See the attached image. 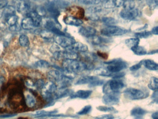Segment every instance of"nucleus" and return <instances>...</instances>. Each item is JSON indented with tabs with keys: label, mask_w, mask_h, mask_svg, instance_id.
Returning <instances> with one entry per match:
<instances>
[{
	"label": "nucleus",
	"mask_w": 158,
	"mask_h": 119,
	"mask_svg": "<svg viewBox=\"0 0 158 119\" xmlns=\"http://www.w3.org/2000/svg\"><path fill=\"white\" fill-rule=\"evenodd\" d=\"M64 72L70 74H77L86 70L93 69L94 66L90 63H87L77 60H64L62 62Z\"/></svg>",
	"instance_id": "f257e3e1"
},
{
	"label": "nucleus",
	"mask_w": 158,
	"mask_h": 119,
	"mask_svg": "<svg viewBox=\"0 0 158 119\" xmlns=\"http://www.w3.org/2000/svg\"><path fill=\"white\" fill-rule=\"evenodd\" d=\"M8 94V102L12 108L17 109L25 104V98L23 91L20 87H12Z\"/></svg>",
	"instance_id": "f03ea898"
},
{
	"label": "nucleus",
	"mask_w": 158,
	"mask_h": 119,
	"mask_svg": "<svg viewBox=\"0 0 158 119\" xmlns=\"http://www.w3.org/2000/svg\"><path fill=\"white\" fill-rule=\"evenodd\" d=\"M125 86L123 81L119 79H113L103 85L102 91L105 94L110 93H120V91Z\"/></svg>",
	"instance_id": "7ed1b4c3"
},
{
	"label": "nucleus",
	"mask_w": 158,
	"mask_h": 119,
	"mask_svg": "<svg viewBox=\"0 0 158 119\" xmlns=\"http://www.w3.org/2000/svg\"><path fill=\"white\" fill-rule=\"evenodd\" d=\"M104 63L107 65L106 69L112 74L120 72L127 67V63L121 59L112 60Z\"/></svg>",
	"instance_id": "20e7f679"
},
{
	"label": "nucleus",
	"mask_w": 158,
	"mask_h": 119,
	"mask_svg": "<svg viewBox=\"0 0 158 119\" xmlns=\"http://www.w3.org/2000/svg\"><path fill=\"white\" fill-rule=\"evenodd\" d=\"M127 31V30L124 28L114 25L107 26L106 28L102 29L101 33L104 36L111 37L123 35L126 34Z\"/></svg>",
	"instance_id": "39448f33"
},
{
	"label": "nucleus",
	"mask_w": 158,
	"mask_h": 119,
	"mask_svg": "<svg viewBox=\"0 0 158 119\" xmlns=\"http://www.w3.org/2000/svg\"><path fill=\"white\" fill-rule=\"evenodd\" d=\"M123 94L126 98L130 100H139L148 97L144 91L133 87L127 88L124 91Z\"/></svg>",
	"instance_id": "423d86ee"
},
{
	"label": "nucleus",
	"mask_w": 158,
	"mask_h": 119,
	"mask_svg": "<svg viewBox=\"0 0 158 119\" xmlns=\"http://www.w3.org/2000/svg\"><path fill=\"white\" fill-rule=\"evenodd\" d=\"M120 93H110L104 94L102 98L103 103L111 106L117 105L120 102Z\"/></svg>",
	"instance_id": "0eeeda50"
},
{
	"label": "nucleus",
	"mask_w": 158,
	"mask_h": 119,
	"mask_svg": "<svg viewBox=\"0 0 158 119\" xmlns=\"http://www.w3.org/2000/svg\"><path fill=\"white\" fill-rule=\"evenodd\" d=\"M139 14L138 9L136 7L123 8L120 13V16L126 20H134L137 18Z\"/></svg>",
	"instance_id": "6e6552de"
},
{
	"label": "nucleus",
	"mask_w": 158,
	"mask_h": 119,
	"mask_svg": "<svg viewBox=\"0 0 158 119\" xmlns=\"http://www.w3.org/2000/svg\"><path fill=\"white\" fill-rule=\"evenodd\" d=\"M55 42L59 46L66 48L74 43L76 41L73 38L64 35H57L55 38Z\"/></svg>",
	"instance_id": "1a4fd4ad"
},
{
	"label": "nucleus",
	"mask_w": 158,
	"mask_h": 119,
	"mask_svg": "<svg viewBox=\"0 0 158 119\" xmlns=\"http://www.w3.org/2000/svg\"><path fill=\"white\" fill-rule=\"evenodd\" d=\"M31 4L30 2L27 0H20L16 4L17 11L22 14H27L31 9Z\"/></svg>",
	"instance_id": "9d476101"
},
{
	"label": "nucleus",
	"mask_w": 158,
	"mask_h": 119,
	"mask_svg": "<svg viewBox=\"0 0 158 119\" xmlns=\"http://www.w3.org/2000/svg\"><path fill=\"white\" fill-rule=\"evenodd\" d=\"M66 50L73 51L76 53H84L87 52L88 50V47L86 45L80 42H75L72 45L67 48H65Z\"/></svg>",
	"instance_id": "9b49d317"
},
{
	"label": "nucleus",
	"mask_w": 158,
	"mask_h": 119,
	"mask_svg": "<svg viewBox=\"0 0 158 119\" xmlns=\"http://www.w3.org/2000/svg\"><path fill=\"white\" fill-rule=\"evenodd\" d=\"M30 94H27L25 96V102L27 107L29 108H33L36 105L37 100L35 98V92L30 89Z\"/></svg>",
	"instance_id": "f8f14e48"
},
{
	"label": "nucleus",
	"mask_w": 158,
	"mask_h": 119,
	"mask_svg": "<svg viewBox=\"0 0 158 119\" xmlns=\"http://www.w3.org/2000/svg\"><path fill=\"white\" fill-rule=\"evenodd\" d=\"M62 72L59 70H52L50 71L48 73V79L50 82H52L58 83L62 78L64 74Z\"/></svg>",
	"instance_id": "ddd939ff"
},
{
	"label": "nucleus",
	"mask_w": 158,
	"mask_h": 119,
	"mask_svg": "<svg viewBox=\"0 0 158 119\" xmlns=\"http://www.w3.org/2000/svg\"><path fill=\"white\" fill-rule=\"evenodd\" d=\"M96 29L90 26L82 27L79 30V33L82 36L87 38L96 35Z\"/></svg>",
	"instance_id": "4468645a"
},
{
	"label": "nucleus",
	"mask_w": 158,
	"mask_h": 119,
	"mask_svg": "<svg viewBox=\"0 0 158 119\" xmlns=\"http://www.w3.org/2000/svg\"><path fill=\"white\" fill-rule=\"evenodd\" d=\"M92 91L90 90H79L76 93H73L70 95L72 98H80L86 99L88 98L91 94Z\"/></svg>",
	"instance_id": "2eb2a0df"
},
{
	"label": "nucleus",
	"mask_w": 158,
	"mask_h": 119,
	"mask_svg": "<svg viewBox=\"0 0 158 119\" xmlns=\"http://www.w3.org/2000/svg\"><path fill=\"white\" fill-rule=\"evenodd\" d=\"M99 79L98 77L96 76H91V75H85L80 77L75 83V85H80L89 84L95 80Z\"/></svg>",
	"instance_id": "dca6fc26"
},
{
	"label": "nucleus",
	"mask_w": 158,
	"mask_h": 119,
	"mask_svg": "<svg viewBox=\"0 0 158 119\" xmlns=\"http://www.w3.org/2000/svg\"><path fill=\"white\" fill-rule=\"evenodd\" d=\"M64 21L67 25L76 26V27L81 26L83 23V21L81 20L72 16L66 17L64 19Z\"/></svg>",
	"instance_id": "f3484780"
},
{
	"label": "nucleus",
	"mask_w": 158,
	"mask_h": 119,
	"mask_svg": "<svg viewBox=\"0 0 158 119\" xmlns=\"http://www.w3.org/2000/svg\"><path fill=\"white\" fill-rule=\"evenodd\" d=\"M146 110L140 107H135L133 108L130 112V114L132 116L135 117V119H143V117L147 113Z\"/></svg>",
	"instance_id": "a211bd4d"
},
{
	"label": "nucleus",
	"mask_w": 158,
	"mask_h": 119,
	"mask_svg": "<svg viewBox=\"0 0 158 119\" xmlns=\"http://www.w3.org/2000/svg\"><path fill=\"white\" fill-rule=\"evenodd\" d=\"M78 53L70 50H65L62 51L61 58L64 60H77L79 58Z\"/></svg>",
	"instance_id": "6ab92c4d"
},
{
	"label": "nucleus",
	"mask_w": 158,
	"mask_h": 119,
	"mask_svg": "<svg viewBox=\"0 0 158 119\" xmlns=\"http://www.w3.org/2000/svg\"><path fill=\"white\" fill-rule=\"evenodd\" d=\"M143 65L148 69L151 71H157L158 65L156 62L152 60L148 59L143 60Z\"/></svg>",
	"instance_id": "aec40b11"
},
{
	"label": "nucleus",
	"mask_w": 158,
	"mask_h": 119,
	"mask_svg": "<svg viewBox=\"0 0 158 119\" xmlns=\"http://www.w3.org/2000/svg\"><path fill=\"white\" fill-rule=\"evenodd\" d=\"M22 27L26 30H30L34 28V25L33 20L31 18L27 17L23 20L22 22Z\"/></svg>",
	"instance_id": "412c9836"
},
{
	"label": "nucleus",
	"mask_w": 158,
	"mask_h": 119,
	"mask_svg": "<svg viewBox=\"0 0 158 119\" xmlns=\"http://www.w3.org/2000/svg\"><path fill=\"white\" fill-rule=\"evenodd\" d=\"M95 73L97 75H100L102 76H108V77H113L114 74L110 73L106 68H98L95 71Z\"/></svg>",
	"instance_id": "4be33fe9"
},
{
	"label": "nucleus",
	"mask_w": 158,
	"mask_h": 119,
	"mask_svg": "<svg viewBox=\"0 0 158 119\" xmlns=\"http://www.w3.org/2000/svg\"><path fill=\"white\" fill-rule=\"evenodd\" d=\"M88 42L89 43L93 45H99L101 44L102 43L104 42V39L101 38L98 36H96V35L88 38Z\"/></svg>",
	"instance_id": "5701e85b"
},
{
	"label": "nucleus",
	"mask_w": 158,
	"mask_h": 119,
	"mask_svg": "<svg viewBox=\"0 0 158 119\" xmlns=\"http://www.w3.org/2000/svg\"><path fill=\"white\" fill-rule=\"evenodd\" d=\"M148 87L151 90L154 91L158 90V79L157 77H152L150 78L148 84Z\"/></svg>",
	"instance_id": "b1692460"
},
{
	"label": "nucleus",
	"mask_w": 158,
	"mask_h": 119,
	"mask_svg": "<svg viewBox=\"0 0 158 119\" xmlns=\"http://www.w3.org/2000/svg\"><path fill=\"white\" fill-rule=\"evenodd\" d=\"M139 41H140L139 39L136 37L129 38L125 40V43L126 45L131 49L134 46L139 45Z\"/></svg>",
	"instance_id": "393cba45"
},
{
	"label": "nucleus",
	"mask_w": 158,
	"mask_h": 119,
	"mask_svg": "<svg viewBox=\"0 0 158 119\" xmlns=\"http://www.w3.org/2000/svg\"><path fill=\"white\" fill-rule=\"evenodd\" d=\"M133 53L137 55H144L147 54V51L144 47L140 46H137L131 48Z\"/></svg>",
	"instance_id": "a878e982"
},
{
	"label": "nucleus",
	"mask_w": 158,
	"mask_h": 119,
	"mask_svg": "<svg viewBox=\"0 0 158 119\" xmlns=\"http://www.w3.org/2000/svg\"><path fill=\"white\" fill-rule=\"evenodd\" d=\"M97 109L100 111L103 112H110V113H117V110L112 106H99L97 107Z\"/></svg>",
	"instance_id": "bb28decb"
},
{
	"label": "nucleus",
	"mask_w": 158,
	"mask_h": 119,
	"mask_svg": "<svg viewBox=\"0 0 158 119\" xmlns=\"http://www.w3.org/2000/svg\"><path fill=\"white\" fill-rule=\"evenodd\" d=\"M102 21L107 26H114L117 23L116 20L110 17H103L102 18Z\"/></svg>",
	"instance_id": "cd10ccee"
},
{
	"label": "nucleus",
	"mask_w": 158,
	"mask_h": 119,
	"mask_svg": "<svg viewBox=\"0 0 158 119\" xmlns=\"http://www.w3.org/2000/svg\"><path fill=\"white\" fill-rule=\"evenodd\" d=\"M3 15H4L5 17L12 15H15V8L11 6L5 7L3 8Z\"/></svg>",
	"instance_id": "c85d7f7f"
},
{
	"label": "nucleus",
	"mask_w": 158,
	"mask_h": 119,
	"mask_svg": "<svg viewBox=\"0 0 158 119\" xmlns=\"http://www.w3.org/2000/svg\"><path fill=\"white\" fill-rule=\"evenodd\" d=\"M19 42L20 45L23 47L27 46L29 44V41L28 37L24 34H23L20 36Z\"/></svg>",
	"instance_id": "c756f323"
},
{
	"label": "nucleus",
	"mask_w": 158,
	"mask_h": 119,
	"mask_svg": "<svg viewBox=\"0 0 158 119\" xmlns=\"http://www.w3.org/2000/svg\"><path fill=\"white\" fill-rule=\"evenodd\" d=\"M18 19V17L15 15H12L9 16H7L6 17L7 23L10 26H13V25L17 24Z\"/></svg>",
	"instance_id": "7c9ffc66"
},
{
	"label": "nucleus",
	"mask_w": 158,
	"mask_h": 119,
	"mask_svg": "<svg viewBox=\"0 0 158 119\" xmlns=\"http://www.w3.org/2000/svg\"><path fill=\"white\" fill-rule=\"evenodd\" d=\"M39 33L42 38L45 39H47V40L52 39L53 36V33L48 30L40 31Z\"/></svg>",
	"instance_id": "2f4dec72"
},
{
	"label": "nucleus",
	"mask_w": 158,
	"mask_h": 119,
	"mask_svg": "<svg viewBox=\"0 0 158 119\" xmlns=\"http://www.w3.org/2000/svg\"><path fill=\"white\" fill-rule=\"evenodd\" d=\"M36 67L40 68H49L51 65L49 62L46 60H40L37 61L35 64Z\"/></svg>",
	"instance_id": "473e14b6"
},
{
	"label": "nucleus",
	"mask_w": 158,
	"mask_h": 119,
	"mask_svg": "<svg viewBox=\"0 0 158 119\" xmlns=\"http://www.w3.org/2000/svg\"><path fill=\"white\" fill-rule=\"evenodd\" d=\"M91 110H92V107L91 105H86V106H85L82 109L78 111L77 114L79 115H86L90 112Z\"/></svg>",
	"instance_id": "72a5a7b5"
},
{
	"label": "nucleus",
	"mask_w": 158,
	"mask_h": 119,
	"mask_svg": "<svg viewBox=\"0 0 158 119\" xmlns=\"http://www.w3.org/2000/svg\"><path fill=\"white\" fill-rule=\"evenodd\" d=\"M151 32L148 31L136 33H135V37L139 39L140 38H147L151 36Z\"/></svg>",
	"instance_id": "f704fd0d"
},
{
	"label": "nucleus",
	"mask_w": 158,
	"mask_h": 119,
	"mask_svg": "<svg viewBox=\"0 0 158 119\" xmlns=\"http://www.w3.org/2000/svg\"><path fill=\"white\" fill-rule=\"evenodd\" d=\"M45 82L42 79H39L34 84V86L39 90H42L45 86Z\"/></svg>",
	"instance_id": "c9c22d12"
},
{
	"label": "nucleus",
	"mask_w": 158,
	"mask_h": 119,
	"mask_svg": "<svg viewBox=\"0 0 158 119\" xmlns=\"http://www.w3.org/2000/svg\"><path fill=\"white\" fill-rule=\"evenodd\" d=\"M104 82H105L104 80H100L99 79H98L93 81L89 85V87H95V86H100L104 84Z\"/></svg>",
	"instance_id": "e433bc0d"
},
{
	"label": "nucleus",
	"mask_w": 158,
	"mask_h": 119,
	"mask_svg": "<svg viewBox=\"0 0 158 119\" xmlns=\"http://www.w3.org/2000/svg\"><path fill=\"white\" fill-rule=\"evenodd\" d=\"M147 3L150 8L155 9L158 5V0H147Z\"/></svg>",
	"instance_id": "4c0bfd02"
},
{
	"label": "nucleus",
	"mask_w": 158,
	"mask_h": 119,
	"mask_svg": "<svg viewBox=\"0 0 158 119\" xmlns=\"http://www.w3.org/2000/svg\"><path fill=\"white\" fill-rule=\"evenodd\" d=\"M50 51L51 53L52 54V55H54L60 52L61 50L60 47L58 44H54L52 46L50 49Z\"/></svg>",
	"instance_id": "58836bf2"
},
{
	"label": "nucleus",
	"mask_w": 158,
	"mask_h": 119,
	"mask_svg": "<svg viewBox=\"0 0 158 119\" xmlns=\"http://www.w3.org/2000/svg\"><path fill=\"white\" fill-rule=\"evenodd\" d=\"M143 60H141L140 62L139 63H137V64H135L133 66H131L129 69L131 71H136L138 70L139 69V68H141V66L143 65Z\"/></svg>",
	"instance_id": "ea45409f"
},
{
	"label": "nucleus",
	"mask_w": 158,
	"mask_h": 119,
	"mask_svg": "<svg viewBox=\"0 0 158 119\" xmlns=\"http://www.w3.org/2000/svg\"><path fill=\"white\" fill-rule=\"evenodd\" d=\"M94 119H114V117L112 114H103L94 117Z\"/></svg>",
	"instance_id": "a19ab883"
},
{
	"label": "nucleus",
	"mask_w": 158,
	"mask_h": 119,
	"mask_svg": "<svg viewBox=\"0 0 158 119\" xmlns=\"http://www.w3.org/2000/svg\"><path fill=\"white\" fill-rule=\"evenodd\" d=\"M125 0H113L114 7H123Z\"/></svg>",
	"instance_id": "79ce46f5"
},
{
	"label": "nucleus",
	"mask_w": 158,
	"mask_h": 119,
	"mask_svg": "<svg viewBox=\"0 0 158 119\" xmlns=\"http://www.w3.org/2000/svg\"><path fill=\"white\" fill-rule=\"evenodd\" d=\"M158 90L154 91L152 95V99L154 101V103H156V104H158Z\"/></svg>",
	"instance_id": "37998d69"
},
{
	"label": "nucleus",
	"mask_w": 158,
	"mask_h": 119,
	"mask_svg": "<svg viewBox=\"0 0 158 119\" xmlns=\"http://www.w3.org/2000/svg\"><path fill=\"white\" fill-rule=\"evenodd\" d=\"M36 11L38 14L39 15H40V16L42 15H44L46 13V10L42 7H38V8H37Z\"/></svg>",
	"instance_id": "c03bdc74"
},
{
	"label": "nucleus",
	"mask_w": 158,
	"mask_h": 119,
	"mask_svg": "<svg viewBox=\"0 0 158 119\" xmlns=\"http://www.w3.org/2000/svg\"><path fill=\"white\" fill-rule=\"evenodd\" d=\"M20 28L19 26L17 25V24H15V25H13V26H10V30L11 31H15L20 30Z\"/></svg>",
	"instance_id": "a18cd8bd"
},
{
	"label": "nucleus",
	"mask_w": 158,
	"mask_h": 119,
	"mask_svg": "<svg viewBox=\"0 0 158 119\" xmlns=\"http://www.w3.org/2000/svg\"><path fill=\"white\" fill-rule=\"evenodd\" d=\"M152 34H154V35H158V26H155L153 27L152 29Z\"/></svg>",
	"instance_id": "49530a36"
},
{
	"label": "nucleus",
	"mask_w": 158,
	"mask_h": 119,
	"mask_svg": "<svg viewBox=\"0 0 158 119\" xmlns=\"http://www.w3.org/2000/svg\"><path fill=\"white\" fill-rule=\"evenodd\" d=\"M4 82H5V78L4 77L1 76L0 77V91L1 90L3 84H4Z\"/></svg>",
	"instance_id": "de8ad7c7"
},
{
	"label": "nucleus",
	"mask_w": 158,
	"mask_h": 119,
	"mask_svg": "<svg viewBox=\"0 0 158 119\" xmlns=\"http://www.w3.org/2000/svg\"><path fill=\"white\" fill-rule=\"evenodd\" d=\"M15 115H16V114H5V115H0V118H10V117H14V116H15Z\"/></svg>",
	"instance_id": "09e8293b"
},
{
	"label": "nucleus",
	"mask_w": 158,
	"mask_h": 119,
	"mask_svg": "<svg viewBox=\"0 0 158 119\" xmlns=\"http://www.w3.org/2000/svg\"><path fill=\"white\" fill-rule=\"evenodd\" d=\"M152 119H158V112H153L152 115Z\"/></svg>",
	"instance_id": "8fccbe9b"
},
{
	"label": "nucleus",
	"mask_w": 158,
	"mask_h": 119,
	"mask_svg": "<svg viewBox=\"0 0 158 119\" xmlns=\"http://www.w3.org/2000/svg\"><path fill=\"white\" fill-rule=\"evenodd\" d=\"M157 53H158V50H153V51H151V52H149L148 54V55H152V54H154Z\"/></svg>",
	"instance_id": "3c124183"
},
{
	"label": "nucleus",
	"mask_w": 158,
	"mask_h": 119,
	"mask_svg": "<svg viewBox=\"0 0 158 119\" xmlns=\"http://www.w3.org/2000/svg\"><path fill=\"white\" fill-rule=\"evenodd\" d=\"M3 15V9H0V18H1L2 16Z\"/></svg>",
	"instance_id": "603ef678"
},
{
	"label": "nucleus",
	"mask_w": 158,
	"mask_h": 119,
	"mask_svg": "<svg viewBox=\"0 0 158 119\" xmlns=\"http://www.w3.org/2000/svg\"><path fill=\"white\" fill-rule=\"evenodd\" d=\"M18 119H29L27 118H24V117H20V118H18Z\"/></svg>",
	"instance_id": "864d4df0"
},
{
	"label": "nucleus",
	"mask_w": 158,
	"mask_h": 119,
	"mask_svg": "<svg viewBox=\"0 0 158 119\" xmlns=\"http://www.w3.org/2000/svg\"><path fill=\"white\" fill-rule=\"evenodd\" d=\"M138 1H141V0H138Z\"/></svg>",
	"instance_id": "5fc2aeb1"
},
{
	"label": "nucleus",
	"mask_w": 158,
	"mask_h": 119,
	"mask_svg": "<svg viewBox=\"0 0 158 119\" xmlns=\"http://www.w3.org/2000/svg\"></svg>",
	"instance_id": "6e6d98bb"
}]
</instances>
